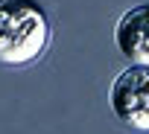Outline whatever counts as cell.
<instances>
[{"label":"cell","instance_id":"obj_2","mask_svg":"<svg viewBox=\"0 0 149 134\" xmlns=\"http://www.w3.org/2000/svg\"><path fill=\"white\" fill-rule=\"evenodd\" d=\"M108 105L126 128L149 134V67L120 70L108 88Z\"/></svg>","mask_w":149,"mask_h":134},{"label":"cell","instance_id":"obj_3","mask_svg":"<svg viewBox=\"0 0 149 134\" xmlns=\"http://www.w3.org/2000/svg\"><path fill=\"white\" fill-rule=\"evenodd\" d=\"M114 44L134 67H149V3L132 6L117 18Z\"/></svg>","mask_w":149,"mask_h":134},{"label":"cell","instance_id":"obj_1","mask_svg":"<svg viewBox=\"0 0 149 134\" xmlns=\"http://www.w3.org/2000/svg\"><path fill=\"white\" fill-rule=\"evenodd\" d=\"M50 18L38 0H0V64L29 67L50 44Z\"/></svg>","mask_w":149,"mask_h":134}]
</instances>
